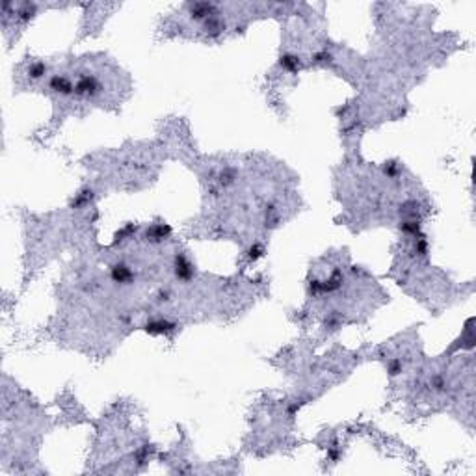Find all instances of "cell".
<instances>
[{"instance_id": "1", "label": "cell", "mask_w": 476, "mask_h": 476, "mask_svg": "<svg viewBox=\"0 0 476 476\" xmlns=\"http://www.w3.org/2000/svg\"><path fill=\"white\" fill-rule=\"evenodd\" d=\"M99 89H101L99 80L95 76H89V74L80 76V80L74 84V93L80 97H93L95 93H99Z\"/></svg>"}, {"instance_id": "6", "label": "cell", "mask_w": 476, "mask_h": 476, "mask_svg": "<svg viewBox=\"0 0 476 476\" xmlns=\"http://www.w3.org/2000/svg\"><path fill=\"white\" fill-rule=\"evenodd\" d=\"M281 65L285 67L286 71H296L298 67H300V58H296V56H283L281 58Z\"/></svg>"}, {"instance_id": "7", "label": "cell", "mask_w": 476, "mask_h": 476, "mask_svg": "<svg viewBox=\"0 0 476 476\" xmlns=\"http://www.w3.org/2000/svg\"><path fill=\"white\" fill-rule=\"evenodd\" d=\"M45 73H47V65L45 64H35L30 67V74H32L34 78H39V76H43Z\"/></svg>"}, {"instance_id": "2", "label": "cell", "mask_w": 476, "mask_h": 476, "mask_svg": "<svg viewBox=\"0 0 476 476\" xmlns=\"http://www.w3.org/2000/svg\"><path fill=\"white\" fill-rule=\"evenodd\" d=\"M51 88H53L54 91L64 93V95H69V93L74 91V86L67 78H64V76H54L53 80H51Z\"/></svg>"}, {"instance_id": "5", "label": "cell", "mask_w": 476, "mask_h": 476, "mask_svg": "<svg viewBox=\"0 0 476 476\" xmlns=\"http://www.w3.org/2000/svg\"><path fill=\"white\" fill-rule=\"evenodd\" d=\"M192 274H194V270L186 263V259L184 257H177V275H179L180 279H190Z\"/></svg>"}, {"instance_id": "3", "label": "cell", "mask_w": 476, "mask_h": 476, "mask_svg": "<svg viewBox=\"0 0 476 476\" xmlns=\"http://www.w3.org/2000/svg\"><path fill=\"white\" fill-rule=\"evenodd\" d=\"M175 326L166 322V320H159V322H149L147 324V331L153 333V335H162V333H168V331H173Z\"/></svg>"}, {"instance_id": "4", "label": "cell", "mask_w": 476, "mask_h": 476, "mask_svg": "<svg viewBox=\"0 0 476 476\" xmlns=\"http://www.w3.org/2000/svg\"><path fill=\"white\" fill-rule=\"evenodd\" d=\"M112 277H114V281H117V283H127V281L132 279V272L125 264H117L112 270Z\"/></svg>"}]
</instances>
